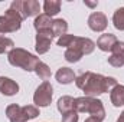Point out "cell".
I'll return each instance as SVG.
<instances>
[{
	"label": "cell",
	"instance_id": "cell-11",
	"mask_svg": "<svg viewBox=\"0 0 124 122\" xmlns=\"http://www.w3.org/2000/svg\"><path fill=\"white\" fill-rule=\"evenodd\" d=\"M6 116L9 122H28L25 115H23V111H22V106L17 105V103H10L7 105L6 108Z\"/></svg>",
	"mask_w": 124,
	"mask_h": 122
},
{
	"label": "cell",
	"instance_id": "cell-27",
	"mask_svg": "<svg viewBox=\"0 0 124 122\" xmlns=\"http://www.w3.org/2000/svg\"><path fill=\"white\" fill-rule=\"evenodd\" d=\"M111 53L113 55H123L124 56V42H117L116 46L113 47Z\"/></svg>",
	"mask_w": 124,
	"mask_h": 122
},
{
	"label": "cell",
	"instance_id": "cell-14",
	"mask_svg": "<svg viewBox=\"0 0 124 122\" xmlns=\"http://www.w3.org/2000/svg\"><path fill=\"white\" fill-rule=\"evenodd\" d=\"M110 101L113 106L120 108L124 105V85H116L110 91Z\"/></svg>",
	"mask_w": 124,
	"mask_h": 122
},
{
	"label": "cell",
	"instance_id": "cell-30",
	"mask_svg": "<svg viewBox=\"0 0 124 122\" xmlns=\"http://www.w3.org/2000/svg\"><path fill=\"white\" fill-rule=\"evenodd\" d=\"M84 122H100V121H97L95 118H91V116H90V118H87V119H85Z\"/></svg>",
	"mask_w": 124,
	"mask_h": 122
},
{
	"label": "cell",
	"instance_id": "cell-7",
	"mask_svg": "<svg viewBox=\"0 0 124 122\" xmlns=\"http://www.w3.org/2000/svg\"><path fill=\"white\" fill-rule=\"evenodd\" d=\"M108 26V19L101 12H93L88 17V27L93 32H104Z\"/></svg>",
	"mask_w": 124,
	"mask_h": 122
},
{
	"label": "cell",
	"instance_id": "cell-23",
	"mask_svg": "<svg viewBox=\"0 0 124 122\" xmlns=\"http://www.w3.org/2000/svg\"><path fill=\"white\" fill-rule=\"evenodd\" d=\"M12 49H15V42L10 37H0V53H9Z\"/></svg>",
	"mask_w": 124,
	"mask_h": 122
},
{
	"label": "cell",
	"instance_id": "cell-21",
	"mask_svg": "<svg viewBox=\"0 0 124 122\" xmlns=\"http://www.w3.org/2000/svg\"><path fill=\"white\" fill-rule=\"evenodd\" d=\"M113 25L117 30H124V7H118L113 14Z\"/></svg>",
	"mask_w": 124,
	"mask_h": 122
},
{
	"label": "cell",
	"instance_id": "cell-17",
	"mask_svg": "<svg viewBox=\"0 0 124 122\" xmlns=\"http://www.w3.org/2000/svg\"><path fill=\"white\" fill-rule=\"evenodd\" d=\"M51 30L54 33V37H61L63 34H66L68 32V22L65 19H55L52 22V26H51Z\"/></svg>",
	"mask_w": 124,
	"mask_h": 122
},
{
	"label": "cell",
	"instance_id": "cell-6",
	"mask_svg": "<svg viewBox=\"0 0 124 122\" xmlns=\"http://www.w3.org/2000/svg\"><path fill=\"white\" fill-rule=\"evenodd\" d=\"M54 39V33L52 30H43V32H38L36 37H35V49L39 55H43L49 50L51 43Z\"/></svg>",
	"mask_w": 124,
	"mask_h": 122
},
{
	"label": "cell",
	"instance_id": "cell-16",
	"mask_svg": "<svg viewBox=\"0 0 124 122\" xmlns=\"http://www.w3.org/2000/svg\"><path fill=\"white\" fill-rule=\"evenodd\" d=\"M74 102H75V99H74L72 96L65 95V96H61V98L58 99L56 108H58V111L61 112L62 115H65V114H68V112H71V111H75V109H74Z\"/></svg>",
	"mask_w": 124,
	"mask_h": 122
},
{
	"label": "cell",
	"instance_id": "cell-9",
	"mask_svg": "<svg viewBox=\"0 0 124 122\" xmlns=\"http://www.w3.org/2000/svg\"><path fill=\"white\" fill-rule=\"evenodd\" d=\"M117 42H118V39L116 37V34H113V33H104V34H101L98 37L97 47L100 50H102V52H111Z\"/></svg>",
	"mask_w": 124,
	"mask_h": 122
},
{
	"label": "cell",
	"instance_id": "cell-20",
	"mask_svg": "<svg viewBox=\"0 0 124 122\" xmlns=\"http://www.w3.org/2000/svg\"><path fill=\"white\" fill-rule=\"evenodd\" d=\"M35 73H36L42 81H48V79L51 78V69H49V66H48L45 62H42V61L36 65V68H35Z\"/></svg>",
	"mask_w": 124,
	"mask_h": 122
},
{
	"label": "cell",
	"instance_id": "cell-31",
	"mask_svg": "<svg viewBox=\"0 0 124 122\" xmlns=\"http://www.w3.org/2000/svg\"><path fill=\"white\" fill-rule=\"evenodd\" d=\"M0 37H4V33H3L1 30H0Z\"/></svg>",
	"mask_w": 124,
	"mask_h": 122
},
{
	"label": "cell",
	"instance_id": "cell-22",
	"mask_svg": "<svg viewBox=\"0 0 124 122\" xmlns=\"http://www.w3.org/2000/svg\"><path fill=\"white\" fill-rule=\"evenodd\" d=\"M22 111H23V115H25L26 121L35 119L39 115V108L35 106V105H25V106H22Z\"/></svg>",
	"mask_w": 124,
	"mask_h": 122
},
{
	"label": "cell",
	"instance_id": "cell-8",
	"mask_svg": "<svg viewBox=\"0 0 124 122\" xmlns=\"http://www.w3.org/2000/svg\"><path fill=\"white\" fill-rule=\"evenodd\" d=\"M19 92V83L10 78L0 76V93L4 96H15Z\"/></svg>",
	"mask_w": 124,
	"mask_h": 122
},
{
	"label": "cell",
	"instance_id": "cell-10",
	"mask_svg": "<svg viewBox=\"0 0 124 122\" xmlns=\"http://www.w3.org/2000/svg\"><path fill=\"white\" fill-rule=\"evenodd\" d=\"M40 4L36 0H22V16L23 19H28L32 16H39L40 13Z\"/></svg>",
	"mask_w": 124,
	"mask_h": 122
},
{
	"label": "cell",
	"instance_id": "cell-1",
	"mask_svg": "<svg viewBox=\"0 0 124 122\" xmlns=\"http://www.w3.org/2000/svg\"><path fill=\"white\" fill-rule=\"evenodd\" d=\"M75 85H77V88H79L85 93V96L97 98L101 93L110 92L116 85H118V82L113 76H104V75L94 73V72L88 70V72H84L79 76H77Z\"/></svg>",
	"mask_w": 124,
	"mask_h": 122
},
{
	"label": "cell",
	"instance_id": "cell-5",
	"mask_svg": "<svg viewBox=\"0 0 124 122\" xmlns=\"http://www.w3.org/2000/svg\"><path fill=\"white\" fill-rule=\"evenodd\" d=\"M52 96H54V86L51 85V82L43 81L33 93V103L38 108L49 106L52 102Z\"/></svg>",
	"mask_w": 124,
	"mask_h": 122
},
{
	"label": "cell",
	"instance_id": "cell-25",
	"mask_svg": "<svg viewBox=\"0 0 124 122\" xmlns=\"http://www.w3.org/2000/svg\"><path fill=\"white\" fill-rule=\"evenodd\" d=\"M108 63L111 66H114V68H121V66H124V56L123 55H113L111 53V56L108 58Z\"/></svg>",
	"mask_w": 124,
	"mask_h": 122
},
{
	"label": "cell",
	"instance_id": "cell-19",
	"mask_svg": "<svg viewBox=\"0 0 124 122\" xmlns=\"http://www.w3.org/2000/svg\"><path fill=\"white\" fill-rule=\"evenodd\" d=\"M82 52L77 47V46H71V47H68L66 50H65V53H63V58H65V61L69 62V63H77V62H79L82 59Z\"/></svg>",
	"mask_w": 124,
	"mask_h": 122
},
{
	"label": "cell",
	"instance_id": "cell-28",
	"mask_svg": "<svg viewBox=\"0 0 124 122\" xmlns=\"http://www.w3.org/2000/svg\"><path fill=\"white\" fill-rule=\"evenodd\" d=\"M84 4H85V6H88V7H95L98 3H97V1H94V3H90V1H84Z\"/></svg>",
	"mask_w": 124,
	"mask_h": 122
},
{
	"label": "cell",
	"instance_id": "cell-13",
	"mask_svg": "<svg viewBox=\"0 0 124 122\" xmlns=\"http://www.w3.org/2000/svg\"><path fill=\"white\" fill-rule=\"evenodd\" d=\"M55 79H56L59 83H62V85H69V83H72V82L77 79V76H75V73H74V70H72L71 68L62 66V68H59V69L56 70Z\"/></svg>",
	"mask_w": 124,
	"mask_h": 122
},
{
	"label": "cell",
	"instance_id": "cell-4",
	"mask_svg": "<svg viewBox=\"0 0 124 122\" xmlns=\"http://www.w3.org/2000/svg\"><path fill=\"white\" fill-rule=\"evenodd\" d=\"M23 20L25 19H23V16L19 12H16V10L9 7L4 12V14L0 16V30L4 34L6 33H15V32H17L20 29Z\"/></svg>",
	"mask_w": 124,
	"mask_h": 122
},
{
	"label": "cell",
	"instance_id": "cell-2",
	"mask_svg": "<svg viewBox=\"0 0 124 122\" xmlns=\"http://www.w3.org/2000/svg\"><path fill=\"white\" fill-rule=\"evenodd\" d=\"M74 109L78 114H84V112L90 114L91 118H95L100 122H102L105 119V108L102 105V101L98 99V98H91V96L75 98Z\"/></svg>",
	"mask_w": 124,
	"mask_h": 122
},
{
	"label": "cell",
	"instance_id": "cell-12",
	"mask_svg": "<svg viewBox=\"0 0 124 122\" xmlns=\"http://www.w3.org/2000/svg\"><path fill=\"white\" fill-rule=\"evenodd\" d=\"M72 46H77L82 52V55H91L97 45L90 37H79V36H77L75 40H74V43H72Z\"/></svg>",
	"mask_w": 124,
	"mask_h": 122
},
{
	"label": "cell",
	"instance_id": "cell-26",
	"mask_svg": "<svg viewBox=\"0 0 124 122\" xmlns=\"http://www.w3.org/2000/svg\"><path fill=\"white\" fill-rule=\"evenodd\" d=\"M78 118H79L78 112L77 111H71V112L62 115V122H78Z\"/></svg>",
	"mask_w": 124,
	"mask_h": 122
},
{
	"label": "cell",
	"instance_id": "cell-24",
	"mask_svg": "<svg viewBox=\"0 0 124 122\" xmlns=\"http://www.w3.org/2000/svg\"><path fill=\"white\" fill-rule=\"evenodd\" d=\"M75 37L77 36H74V34H63L61 37H58V40H56V45L58 46H61V47H71L72 46V43H74V40H75Z\"/></svg>",
	"mask_w": 124,
	"mask_h": 122
},
{
	"label": "cell",
	"instance_id": "cell-15",
	"mask_svg": "<svg viewBox=\"0 0 124 122\" xmlns=\"http://www.w3.org/2000/svg\"><path fill=\"white\" fill-rule=\"evenodd\" d=\"M52 17L46 16L45 13H40L39 16L35 17V22H33V27L36 29V32H43V30H51V26H52Z\"/></svg>",
	"mask_w": 124,
	"mask_h": 122
},
{
	"label": "cell",
	"instance_id": "cell-18",
	"mask_svg": "<svg viewBox=\"0 0 124 122\" xmlns=\"http://www.w3.org/2000/svg\"><path fill=\"white\" fill-rule=\"evenodd\" d=\"M43 12L49 17L56 16L61 12V1L59 0H45V3H43Z\"/></svg>",
	"mask_w": 124,
	"mask_h": 122
},
{
	"label": "cell",
	"instance_id": "cell-29",
	"mask_svg": "<svg viewBox=\"0 0 124 122\" xmlns=\"http://www.w3.org/2000/svg\"><path fill=\"white\" fill-rule=\"evenodd\" d=\"M117 122H124V111L120 114V116L117 118Z\"/></svg>",
	"mask_w": 124,
	"mask_h": 122
},
{
	"label": "cell",
	"instance_id": "cell-3",
	"mask_svg": "<svg viewBox=\"0 0 124 122\" xmlns=\"http://www.w3.org/2000/svg\"><path fill=\"white\" fill-rule=\"evenodd\" d=\"M7 61L15 68H20L26 72H35V68L40 62V59L36 58L33 53L28 52L26 49L15 47L7 53Z\"/></svg>",
	"mask_w": 124,
	"mask_h": 122
}]
</instances>
